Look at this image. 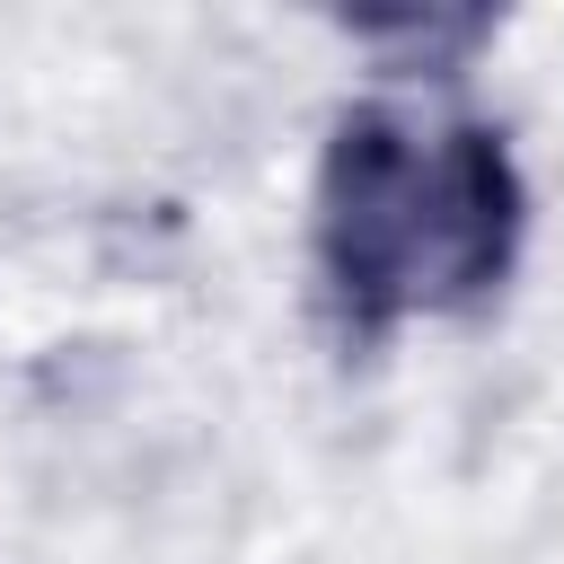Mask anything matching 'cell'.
<instances>
[{"label":"cell","instance_id":"cell-1","mask_svg":"<svg viewBox=\"0 0 564 564\" xmlns=\"http://www.w3.org/2000/svg\"><path fill=\"white\" fill-rule=\"evenodd\" d=\"M520 247V167L494 123L352 106L317 167V273L352 335L485 300Z\"/></svg>","mask_w":564,"mask_h":564}]
</instances>
